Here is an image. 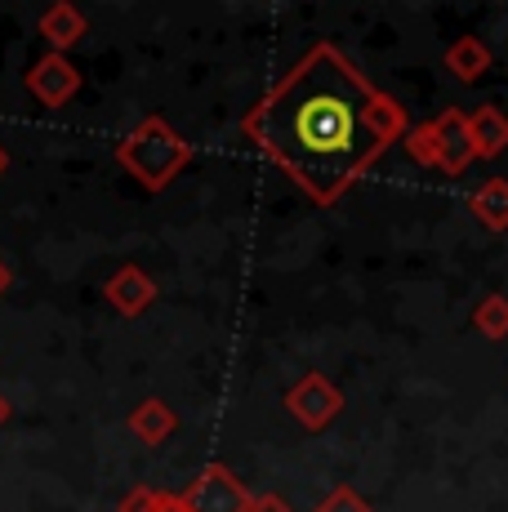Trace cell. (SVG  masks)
Wrapping results in <instances>:
<instances>
[{
    "label": "cell",
    "mask_w": 508,
    "mask_h": 512,
    "mask_svg": "<svg viewBox=\"0 0 508 512\" xmlns=\"http://www.w3.org/2000/svg\"><path fill=\"white\" fill-rule=\"evenodd\" d=\"M241 134L317 205H335L406 139V107L317 41L241 116Z\"/></svg>",
    "instance_id": "obj_1"
},
{
    "label": "cell",
    "mask_w": 508,
    "mask_h": 512,
    "mask_svg": "<svg viewBox=\"0 0 508 512\" xmlns=\"http://www.w3.org/2000/svg\"><path fill=\"white\" fill-rule=\"evenodd\" d=\"M116 161L130 179H139L143 192H165L192 165V143L170 121L148 116L116 143Z\"/></svg>",
    "instance_id": "obj_2"
},
{
    "label": "cell",
    "mask_w": 508,
    "mask_h": 512,
    "mask_svg": "<svg viewBox=\"0 0 508 512\" xmlns=\"http://www.w3.org/2000/svg\"><path fill=\"white\" fill-rule=\"evenodd\" d=\"M286 410H290V419H295L299 428L321 432L326 423L339 419V410H344V392H339L326 374L312 370V374H304V379L286 392Z\"/></svg>",
    "instance_id": "obj_3"
},
{
    "label": "cell",
    "mask_w": 508,
    "mask_h": 512,
    "mask_svg": "<svg viewBox=\"0 0 508 512\" xmlns=\"http://www.w3.org/2000/svg\"><path fill=\"white\" fill-rule=\"evenodd\" d=\"M179 504L188 512H246L250 508V490L237 481V472H228L223 464H210L179 495Z\"/></svg>",
    "instance_id": "obj_4"
},
{
    "label": "cell",
    "mask_w": 508,
    "mask_h": 512,
    "mask_svg": "<svg viewBox=\"0 0 508 512\" xmlns=\"http://www.w3.org/2000/svg\"><path fill=\"white\" fill-rule=\"evenodd\" d=\"M81 90V72H76V63L67 54H45L32 63V72H27V94L36 98L41 107H67Z\"/></svg>",
    "instance_id": "obj_5"
},
{
    "label": "cell",
    "mask_w": 508,
    "mask_h": 512,
    "mask_svg": "<svg viewBox=\"0 0 508 512\" xmlns=\"http://www.w3.org/2000/svg\"><path fill=\"white\" fill-rule=\"evenodd\" d=\"M433 134H437V156H442V174H464L468 165L477 161L473 134H468V116L459 112V107H446V112L437 116Z\"/></svg>",
    "instance_id": "obj_6"
},
{
    "label": "cell",
    "mask_w": 508,
    "mask_h": 512,
    "mask_svg": "<svg viewBox=\"0 0 508 512\" xmlns=\"http://www.w3.org/2000/svg\"><path fill=\"white\" fill-rule=\"evenodd\" d=\"M103 299L112 303L121 317H139V312H148L156 303V281L139 268V263H125V268H116L112 277H107Z\"/></svg>",
    "instance_id": "obj_7"
},
{
    "label": "cell",
    "mask_w": 508,
    "mask_h": 512,
    "mask_svg": "<svg viewBox=\"0 0 508 512\" xmlns=\"http://www.w3.org/2000/svg\"><path fill=\"white\" fill-rule=\"evenodd\" d=\"M85 32H90V23H85V14L76 5H50L41 14V36L50 41V54H67L72 45L85 41Z\"/></svg>",
    "instance_id": "obj_8"
},
{
    "label": "cell",
    "mask_w": 508,
    "mask_h": 512,
    "mask_svg": "<svg viewBox=\"0 0 508 512\" xmlns=\"http://www.w3.org/2000/svg\"><path fill=\"white\" fill-rule=\"evenodd\" d=\"M174 428H179V415H174L161 397H148L130 410V432L143 441V446H161V441H170Z\"/></svg>",
    "instance_id": "obj_9"
},
{
    "label": "cell",
    "mask_w": 508,
    "mask_h": 512,
    "mask_svg": "<svg viewBox=\"0 0 508 512\" xmlns=\"http://www.w3.org/2000/svg\"><path fill=\"white\" fill-rule=\"evenodd\" d=\"M468 134H473L477 161H495V156L508 152V116L500 107H477L468 116Z\"/></svg>",
    "instance_id": "obj_10"
},
{
    "label": "cell",
    "mask_w": 508,
    "mask_h": 512,
    "mask_svg": "<svg viewBox=\"0 0 508 512\" xmlns=\"http://www.w3.org/2000/svg\"><path fill=\"white\" fill-rule=\"evenodd\" d=\"M442 63H446V72H455V81L477 85L486 72H491V49L477 41V36H459V41L446 45Z\"/></svg>",
    "instance_id": "obj_11"
},
{
    "label": "cell",
    "mask_w": 508,
    "mask_h": 512,
    "mask_svg": "<svg viewBox=\"0 0 508 512\" xmlns=\"http://www.w3.org/2000/svg\"><path fill=\"white\" fill-rule=\"evenodd\" d=\"M468 210L477 214V223L491 232H508V179H486L473 192Z\"/></svg>",
    "instance_id": "obj_12"
},
{
    "label": "cell",
    "mask_w": 508,
    "mask_h": 512,
    "mask_svg": "<svg viewBox=\"0 0 508 512\" xmlns=\"http://www.w3.org/2000/svg\"><path fill=\"white\" fill-rule=\"evenodd\" d=\"M406 156L415 165H424V170H442V156H437V134H433V121H424V125H410L406 130Z\"/></svg>",
    "instance_id": "obj_13"
},
{
    "label": "cell",
    "mask_w": 508,
    "mask_h": 512,
    "mask_svg": "<svg viewBox=\"0 0 508 512\" xmlns=\"http://www.w3.org/2000/svg\"><path fill=\"white\" fill-rule=\"evenodd\" d=\"M473 326H477V334H486V339H504L508 334V299L504 294H486V299L477 303Z\"/></svg>",
    "instance_id": "obj_14"
},
{
    "label": "cell",
    "mask_w": 508,
    "mask_h": 512,
    "mask_svg": "<svg viewBox=\"0 0 508 512\" xmlns=\"http://www.w3.org/2000/svg\"><path fill=\"white\" fill-rule=\"evenodd\" d=\"M312 512H375V508H370L353 486H335V490H330V495L321 499V504L312 508Z\"/></svg>",
    "instance_id": "obj_15"
},
{
    "label": "cell",
    "mask_w": 508,
    "mask_h": 512,
    "mask_svg": "<svg viewBox=\"0 0 508 512\" xmlns=\"http://www.w3.org/2000/svg\"><path fill=\"white\" fill-rule=\"evenodd\" d=\"M165 490H148V486H139V490H130V495L121 499V512H161L165 508Z\"/></svg>",
    "instance_id": "obj_16"
},
{
    "label": "cell",
    "mask_w": 508,
    "mask_h": 512,
    "mask_svg": "<svg viewBox=\"0 0 508 512\" xmlns=\"http://www.w3.org/2000/svg\"><path fill=\"white\" fill-rule=\"evenodd\" d=\"M246 512H290V504L281 495H250V508Z\"/></svg>",
    "instance_id": "obj_17"
},
{
    "label": "cell",
    "mask_w": 508,
    "mask_h": 512,
    "mask_svg": "<svg viewBox=\"0 0 508 512\" xmlns=\"http://www.w3.org/2000/svg\"><path fill=\"white\" fill-rule=\"evenodd\" d=\"M9 285H14V272H9V268H5V263H0V294H5V290H9Z\"/></svg>",
    "instance_id": "obj_18"
},
{
    "label": "cell",
    "mask_w": 508,
    "mask_h": 512,
    "mask_svg": "<svg viewBox=\"0 0 508 512\" xmlns=\"http://www.w3.org/2000/svg\"><path fill=\"white\" fill-rule=\"evenodd\" d=\"M161 512H188V508L179 504V495H170V499H165V508H161Z\"/></svg>",
    "instance_id": "obj_19"
},
{
    "label": "cell",
    "mask_w": 508,
    "mask_h": 512,
    "mask_svg": "<svg viewBox=\"0 0 508 512\" xmlns=\"http://www.w3.org/2000/svg\"><path fill=\"white\" fill-rule=\"evenodd\" d=\"M5 423H9V397L0 392V428H5Z\"/></svg>",
    "instance_id": "obj_20"
},
{
    "label": "cell",
    "mask_w": 508,
    "mask_h": 512,
    "mask_svg": "<svg viewBox=\"0 0 508 512\" xmlns=\"http://www.w3.org/2000/svg\"><path fill=\"white\" fill-rule=\"evenodd\" d=\"M5 170H9V152H5V143H0V179H5Z\"/></svg>",
    "instance_id": "obj_21"
}]
</instances>
